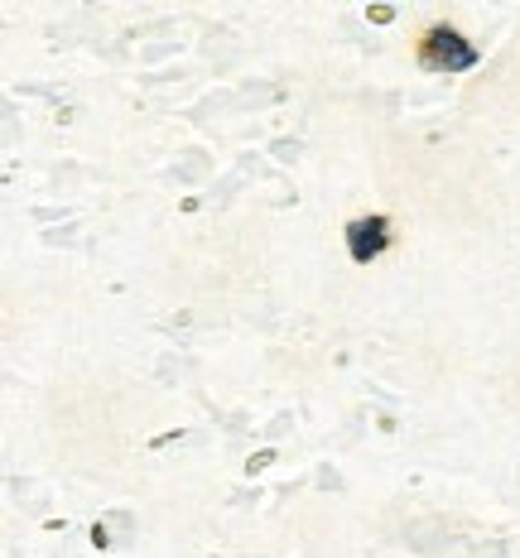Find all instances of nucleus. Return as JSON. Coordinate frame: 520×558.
I'll list each match as a JSON object with an SVG mask.
<instances>
[]
</instances>
